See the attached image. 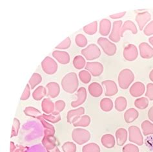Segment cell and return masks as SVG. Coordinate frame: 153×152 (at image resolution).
Listing matches in <instances>:
<instances>
[{"mask_svg": "<svg viewBox=\"0 0 153 152\" xmlns=\"http://www.w3.org/2000/svg\"><path fill=\"white\" fill-rule=\"evenodd\" d=\"M98 45L102 47L103 52L108 56H113L116 54L117 48L114 43H112L105 38H99L98 39Z\"/></svg>", "mask_w": 153, "mask_h": 152, "instance_id": "8992f818", "label": "cell"}, {"mask_svg": "<svg viewBox=\"0 0 153 152\" xmlns=\"http://www.w3.org/2000/svg\"><path fill=\"white\" fill-rule=\"evenodd\" d=\"M127 101L123 97H119L115 101V108L118 111H123L126 109Z\"/></svg>", "mask_w": 153, "mask_h": 152, "instance_id": "f1b7e54d", "label": "cell"}, {"mask_svg": "<svg viewBox=\"0 0 153 152\" xmlns=\"http://www.w3.org/2000/svg\"><path fill=\"white\" fill-rule=\"evenodd\" d=\"M47 89V96L51 98H54L57 97L59 94L60 87L58 83L51 82L48 83L46 86Z\"/></svg>", "mask_w": 153, "mask_h": 152, "instance_id": "ac0fdd59", "label": "cell"}, {"mask_svg": "<svg viewBox=\"0 0 153 152\" xmlns=\"http://www.w3.org/2000/svg\"><path fill=\"white\" fill-rule=\"evenodd\" d=\"M84 113H85V108L83 107H80L76 110H70L67 113V122L68 124H74Z\"/></svg>", "mask_w": 153, "mask_h": 152, "instance_id": "7c38bea8", "label": "cell"}, {"mask_svg": "<svg viewBox=\"0 0 153 152\" xmlns=\"http://www.w3.org/2000/svg\"><path fill=\"white\" fill-rule=\"evenodd\" d=\"M146 97H148L150 101H153V83H149L147 85Z\"/></svg>", "mask_w": 153, "mask_h": 152, "instance_id": "7dc6e473", "label": "cell"}, {"mask_svg": "<svg viewBox=\"0 0 153 152\" xmlns=\"http://www.w3.org/2000/svg\"><path fill=\"white\" fill-rule=\"evenodd\" d=\"M17 146H16L14 145V143L13 142H10V152H13L16 149Z\"/></svg>", "mask_w": 153, "mask_h": 152, "instance_id": "db71d44e", "label": "cell"}, {"mask_svg": "<svg viewBox=\"0 0 153 152\" xmlns=\"http://www.w3.org/2000/svg\"><path fill=\"white\" fill-rule=\"evenodd\" d=\"M123 152H139L138 146L132 145V144H127L123 148Z\"/></svg>", "mask_w": 153, "mask_h": 152, "instance_id": "bcb514c9", "label": "cell"}, {"mask_svg": "<svg viewBox=\"0 0 153 152\" xmlns=\"http://www.w3.org/2000/svg\"><path fill=\"white\" fill-rule=\"evenodd\" d=\"M100 108L103 111L108 112L113 108V102L110 98H104L100 101Z\"/></svg>", "mask_w": 153, "mask_h": 152, "instance_id": "f546056e", "label": "cell"}, {"mask_svg": "<svg viewBox=\"0 0 153 152\" xmlns=\"http://www.w3.org/2000/svg\"><path fill=\"white\" fill-rule=\"evenodd\" d=\"M151 18V14L148 12H143V13L137 14L135 19L136 22L138 23L140 31L143 30L145 25H146L149 21H150Z\"/></svg>", "mask_w": 153, "mask_h": 152, "instance_id": "2e32d148", "label": "cell"}, {"mask_svg": "<svg viewBox=\"0 0 153 152\" xmlns=\"http://www.w3.org/2000/svg\"><path fill=\"white\" fill-rule=\"evenodd\" d=\"M47 152H61L60 151V150H59V148H58L56 146V147H55L54 149H52V150H47Z\"/></svg>", "mask_w": 153, "mask_h": 152, "instance_id": "11a10c76", "label": "cell"}, {"mask_svg": "<svg viewBox=\"0 0 153 152\" xmlns=\"http://www.w3.org/2000/svg\"><path fill=\"white\" fill-rule=\"evenodd\" d=\"M24 113H25L28 117H30L35 118H38L39 116H41L42 114L41 111H39L38 109L35 108L33 107H27L24 110Z\"/></svg>", "mask_w": 153, "mask_h": 152, "instance_id": "1f68e13d", "label": "cell"}, {"mask_svg": "<svg viewBox=\"0 0 153 152\" xmlns=\"http://www.w3.org/2000/svg\"><path fill=\"white\" fill-rule=\"evenodd\" d=\"M102 84L104 87L105 95L107 97L114 96L117 94L118 92V89L116 82L111 80H107L102 82Z\"/></svg>", "mask_w": 153, "mask_h": 152, "instance_id": "30bf717a", "label": "cell"}, {"mask_svg": "<svg viewBox=\"0 0 153 152\" xmlns=\"http://www.w3.org/2000/svg\"><path fill=\"white\" fill-rule=\"evenodd\" d=\"M66 106L65 102L62 100H59L55 102V110L52 112L54 115H59L62 111H63Z\"/></svg>", "mask_w": 153, "mask_h": 152, "instance_id": "60d3db41", "label": "cell"}, {"mask_svg": "<svg viewBox=\"0 0 153 152\" xmlns=\"http://www.w3.org/2000/svg\"><path fill=\"white\" fill-rule=\"evenodd\" d=\"M81 53L87 60L97 59L101 55V51L96 44H90L85 49H82Z\"/></svg>", "mask_w": 153, "mask_h": 152, "instance_id": "277c9868", "label": "cell"}, {"mask_svg": "<svg viewBox=\"0 0 153 152\" xmlns=\"http://www.w3.org/2000/svg\"><path fill=\"white\" fill-rule=\"evenodd\" d=\"M42 118H43L45 121H48L49 122L52 123V124H56L58 123V122H59L61 121V115H54L52 113L51 114H42Z\"/></svg>", "mask_w": 153, "mask_h": 152, "instance_id": "8d00e7d4", "label": "cell"}, {"mask_svg": "<svg viewBox=\"0 0 153 152\" xmlns=\"http://www.w3.org/2000/svg\"><path fill=\"white\" fill-rule=\"evenodd\" d=\"M86 71L90 72V73L94 77H99L103 71V66L101 63L98 62H87L85 66Z\"/></svg>", "mask_w": 153, "mask_h": 152, "instance_id": "9c48e42d", "label": "cell"}, {"mask_svg": "<svg viewBox=\"0 0 153 152\" xmlns=\"http://www.w3.org/2000/svg\"><path fill=\"white\" fill-rule=\"evenodd\" d=\"M111 29V22L108 19H103L100 23V34L102 36H107Z\"/></svg>", "mask_w": 153, "mask_h": 152, "instance_id": "7402d4cb", "label": "cell"}, {"mask_svg": "<svg viewBox=\"0 0 153 152\" xmlns=\"http://www.w3.org/2000/svg\"><path fill=\"white\" fill-rule=\"evenodd\" d=\"M88 92L93 97H99L103 93V88L98 82H92L88 86Z\"/></svg>", "mask_w": 153, "mask_h": 152, "instance_id": "ffe728a7", "label": "cell"}, {"mask_svg": "<svg viewBox=\"0 0 153 152\" xmlns=\"http://www.w3.org/2000/svg\"><path fill=\"white\" fill-rule=\"evenodd\" d=\"M141 57L144 59H150L153 57V48L146 42L141 43L139 45Z\"/></svg>", "mask_w": 153, "mask_h": 152, "instance_id": "4fadbf2b", "label": "cell"}, {"mask_svg": "<svg viewBox=\"0 0 153 152\" xmlns=\"http://www.w3.org/2000/svg\"><path fill=\"white\" fill-rule=\"evenodd\" d=\"M134 75L132 71L128 69H124L119 73L118 84L122 89H127L134 81Z\"/></svg>", "mask_w": 153, "mask_h": 152, "instance_id": "7a4b0ae2", "label": "cell"}, {"mask_svg": "<svg viewBox=\"0 0 153 152\" xmlns=\"http://www.w3.org/2000/svg\"><path fill=\"white\" fill-rule=\"evenodd\" d=\"M20 128V122L17 118H14L13 121V129H12L11 132V138L16 137L18 134V131Z\"/></svg>", "mask_w": 153, "mask_h": 152, "instance_id": "ee69618b", "label": "cell"}, {"mask_svg": "<svg viewBox=\"0 0 153 152\" xmlns=\"http://www.w3.org/2000/svg\"><path fill=\"white\" fill-rule=\"evenodd\" d=\"M72 138L79 145H82L89 141L91 139L90 132L82 128H76L72 132Z\"/></svg>", "mask_w": 153, "mask_h": 152, "instance_id": "3957f363", "label": "cell"}, {"mask_svg": "<svg viewBox=\"0 0 153 152\" xmlns=\"http://www.w3.org/2000/svg\"><path fill=\"white\" fill-rule=\"evenodd\" d=\"M63 152H76V146L74 142H66L62 146Z\"/></svg>", "mask_w": 153, "mask_h": 152, "instance_id": "7bdbcfd3", "label": "cell"}, {"mask_svg": "<svg viewBox=\"0 0 153 152\" xmlns=\"http://www.w3.org/2000/svg\"><path fill=\"white\" fill-rule=\"evenodd\" d=\"M76 44L79 47H84L87 44V38L82 34H79L75 38Z\"/></svg>", "mask_w": 153, "mask_h": 152, "instance_id": "b9f144b4", "label": "cell"}, {"mask_svg": "<svg viewBox=\"0 0 153 152\" xmlns=\"http://www.w3.org/2000/svg\"><path fill=\"white\" fill-rule=\"evenodd\" d=\"M30 95V88L29 87V84H27L25 90H24L23 93L21 97V101H27L29 99Z\"/></svg>", "mask_w": 153, "mask_h": 152, "instance_id": "c3c4849f", "label": "cell"}, {"mask_svg": "<svg viewBox=\"0 0 153 152\" xmlns=\"http://www.w3.org/2000/svg\"><path fill=\"white\" fill-rule=\"evenodd\" d=\"M91 124V118L88 115L82 116L73 125L74 127H87Z\"/></svg>", "mask_w": 153, "mask_h": 152, "instance_id": "4dcf8cb0", "label": "cell"}, {"mask_svg": "<svg viewBox=\"0 0 153 152\" xmlns=\"http://www.w3.org/2000/svg\"><path fill=\"white\" fill-rule=\"evenodd\" d=\"M38 119L40 122H41L43 127L45 128V130H44V135L54 136L55 132H56L54 127L52 125H51L50 123L47 122V121H45L43 118H42V115L39 116V117L38 118Z\"/></svg>", "mask_w": 153, "mask_h": 152, "instance_id": "484cf974", "label": "cell"}, {"mask_svg": "<svg viewBox=\"0 0 153 152\" xmlns=\"http://www.w3.org/2000/svg\"><path fill=\"white\" fill-rule=\"evenodd\" d=\"M139 113L134 108H130L127 110L124 113V119L127 123L129 124L133 122L135 120L138 118Z\"/></svg>", "mask_w": 153, "mask_h": 152, "instance_id": "603a6c76", "label": "cell"}, {"mask_svg": "<svg viewBox=\"0 0 153 152\" xmlns=\"http://www.w3.org/2000/svg\"><path fill=\"white\" fill-rule=\"evenodd\" d=\"M76 96H77L78 99L71 102V106L74 108L81 106L85 102L87 98V91L85 88L83 87H79L76 93Z\"/></svg>", "mask_w": 153, "mask_h": 152, "instance_id": "5bb4252c", "label": "cell"}, {"mask_svg": "<svg viewBox=\"0 0 153 152\" xmlns=\"http://www.w3.org/2000/svg\"><path fill=\"white\" fill-rule=\"evenodd\" d=\"M43 71L47 75H54L58 70V64L54 59L49 57L45 58L42 62Z\"/></svg>", "mask_w": 153, "mask_h": 152, "instance_id": "52a82bcc", "label": "cell"}, {"mask_svg": "<svg viewBox=\"0 0 153 152\" xmlns=\"http://www.w3.org/2000/svg\"><path fill=\"white\" fill-rule=\"evenodd\" d=\"M141 126H142L143 133L145 136L153 134V124L150 121H143Z\"/></svg>", "mask_w": 153, "mask_h": 152, "instance_id": "836d02e7", "label": "cell"}, {"mask_svg": "<svg viewBox=\"0 0 153 152\" xmlns=\"http://www.w3.org/2000/svg\"><path fill=\"white\" fill-rule=\"evenodd\" d=\"M73 66L76 69H82L86 66L85 60L82 56H76L73 59Z\"/></svg>", "mask_w": 153, "mask_h": 152, "instance_id": "d6a6232c", "label": "cell"}, {"mask_svg": "<svg viewBox=\"0 0 153 152\" xmlns=\"http://www.w3.org/2000/svg\"><path fill=\"white\" fill-rule=\"evenodd\" d=\"M149 43L153 46V37H151L149 39Z\"/></svg>", "mask_w": 153, "mask_h": 152, "instance_id": "6f0895ef", "label": "cell"}, {"mask_svg": "<svg viewBox=\"0 0 153 152\" xmlns=\"http://www.w3.org/2000/svg\"><path fill=\"white\" fill-rule=\"evenodd\" d=\"M145 90H146V87L142 82H136L130 88V94L133 97H139L143 95Z\"/></svg>", "mask_w": 153, "mask_h": 152, "instance_id": "9a60e30c", "label": "cell"}, {"mask_svg": "<svg viewBox=\"0 0 153 152\" xmlns=\"http://www.w3.org/2000/svg\"><path fill=\"white\" fill-rule=\"evenodd\" d=\"M143 33L146 36H151L153 34V21L148 23L143 30Z\"/></svg>", "mask_w": 153, "mask_h": 152, "instance_id": "681fc988", "label": "cell"}, {"mask_svg": "<svg viewBox=\"0 0 153 152\" xmlns=\"http://www.w3.org/2000/svg\"><path fill=\"white\" fill-rule=\"evenodd\" d=\"M42 81V76L38 73H34L30 78L29 83L30 86V88L32 89H34L36 86H37L38 84Z\"/></svg>", "mask_w": 153, "mask_h": 152, "instance_id": "d590c367", "label": "cell"}, {"mask_svg": "<svg viewBox=\"0 0 153 152\" xmlns=\"http://www.w3.org/2000/svg\"><path fill=\"white\" fill-rule=\"evenodd\" d=\"M128 140L138 146H142L143 144V138L138 127L132 126L128 127Z\"/></svg>", "mask_w": 153, "mask_h": 152, "instance_id": "5b68a950", "label": "cell"}, {"mask_svg": "<svg viewBox=\"0 0 153 152\" xmlns=\"http://www.w3.org/2000/svg\"><path fill=\"white\" fill-rule=\"evenodd\" d=\"M78 78L74 72L67 74L62 80V87L66 93L72 94L78 91Z\"/></svg>", "mask_w": 153, "mask_h": 152, "instance_id": "6da1fadb", "label": "cell"}, {"mask_svg": "<svg viewBox=\"0 0 153 152\" xmlns=\"http://www.w3.org/2000/svg\"><path fill=\"white\" fill-rule=\"evenodd\" d=\"M82 152H100V148L97 144L89 143L83 147Z\"/></svg>", "mask_w": 153, "mask_h": 152, "instance_id": "f35d334b", "label": "cell"}, {"mask_svg": "<svg viewBox=\"0 0 153 152\" xmlns=\"http://www.w3.org/2000/svg\"><path fill=\"white\" fill-rule=\"evenodd\" d=\"M42 110L44 113L49 115L52 113L55 110V104L50 98H44L42 102Z\"/></svg>", "mask_w": 153, "mask_h": 152, "instance_id": "d4e9b609", "label": "cell"}, {"mask_svg": "<svg viewBox=\"0 0 153 152\" xmlns=\"http://www.w3.org/2000/svg\"><path fill=\"white\" fill-rule=\"evenodd\" d=\"M122 26V21L118 20L115 21L113 22V25H112V29L111 33L109 35V38L112 42L117 43L120 40V30Z\"/></svg>", "mask_w": 153, "mask_h": 152, "instance_id": "8fae6325", "label": "cell"}, {"mask_svg": "<svg viewBox=\"0 0 153 152\" xmlns=\"http://www.w3.org/2000/svg\"><path fill=\"white\" fill-rule=\"evenodd\" d=\"M47 89L42 86H40L38 87L34 91L33 93V97L35 101H41L43 99L45 96H47Z\"/></svg>", "mask_w": 153, "mask_h": 152, "instance_id": "83f0119b", "label": "cell"}, {"mask_svg": "<svg viewBox=\"0 0 153 152\" xmlns=\"http://www.w3.org/2000/svg\"><path fill=\"white\" fill-rule=\"evenodd\" d=\"M134 106L140 110L146 109L149 106V101L146 97H142L136 99L134 101Z\"/></svg>", "mask_w": 153, "mask_h": 152, "instance_id": "74e56055", "label": "cell"}, {"mask_svg": "<svg viewBox=\"0 0 153 152\" xmlns=\"http://www.w3.org/2000/svg\"><path fill=\"white\" fill-rule=\"evenodd\" d=\"M148 117L151 121L153 122V106L151 107L148 111Z\"/></svg>", "mask_w": 153, "mask_h": 152, "instance_id": "f5cc1de1", "label": "cell"}, {"mask_svg": "<svg viewBox=\"0 0 153 152\" xmlns=\"http://www.w3.org/2000/svg\"><path fill=\"white\" fill-rule=\"evenodd\" d=\"M131 31L132 34H136L138 33V29H137L136 25L135 23L131 20H127L124 22L123 25L122 26L120 30V36L121 37H123V33L126 31Z\"/></svg>", "mask_w": 153, "mask_h": 152, "instance_id": "44dd1931", "label": "cell"}, {"mask_svg": "<svg viewBox=\"0 0 153 152\" xmlns=\"http://www.w3.org/2000/svg\"><path fill=\"white\" fill-rule=\"evenodd\" d=\"M98 29V22L95 21L87 25L84 26L83 27V31L87 34L89 35H93L97 32Z\"/></svg>", "mask_w": 153, "mask_h": 152, "instance_id": "e575fe53", "label": "cell"}, {"mask_svg": "<svg viewBox=\"0 0 153 152\" xmlns=\"http://www.w3.org/2000/svg\"><path fill=\"white\" fill-rule=\"evenodd\" d=\"M71 45V41L69 37H67L65 39L60 43L56 47V49H67L70 47Z\"/></svg>", "mask_w": 153, "mask_h": 152, "instance_id": "f6af8a7d", "label": "cell"}, {"mask_svg": "<svg viewBox=\"0 0 153 152\" xmlns=\"http://www.w3.org/2000/svg\"><path fill=\"white\" fill-rule=\"evenodd\" d=\"M29 150V147L23 146H18L16 149L13 152H28Z\"/></svg>", "mask_w": 153, "mask_h": 152, "instance_id": "f907efd6", "label": "cell"}, {"mask_svg": "<svg viewBox=\"0 0 153 152\" xmlns=\"http://www.w3.org/2000/svg\"><path fill=\"white\" fill-rule=\"evenodd\" d=\"M126 12H123V13H120L118 14L111 15L109 17L112 19H118V18H121L123 16H124L126 15Z\"/></svg>", "mask_w": 153, "mask_h": 152, "instance_id": "816d5d0a", "label": "cell"}, {"mask_svg": "<svg viewBox=\"0 0 153 152\" xmlns=\"http://www.w3.org/2000/svg\"><path fill=\"white\" fill-rule=\"evenodd\" d=\"M149 78L152 82H153V69L151 71V73H149Z\"/></svg>", "mask_w": 153, "mask_h": 152, "instance_id": "9f6ffc18", "label": "cell"}, {"mask_svg": "<svg viewBox=\"0 0 153 152\" xmlns=\"http://www.w3.org/2000/svg\"><path fill=\"white\" fill-rule=\"evenodd\" d=\"M138 51L136 45L128 44L123 49V57L127 61H134L138 58Z\"/></svg>", "mask_w": 153, "mask_h": 152, "instance_id": "ba28073f", "label": "cell"}, {"mask_svg": "<svg viewBox=\"0 0 153 152\" xmlns=\"http://www.w3.org/2000/svg\"><path fill=\"white\" fill-rule=\"evenodd\" d=\"M42 145L47 150L54 149L58 145V140L54 136L44 135L42 139Z\"/></svg>", "mask_w": 153, "mask_h": 152, "instance_id": "d6986e66", "label": "cell"}, {"mask_svg": "<svg viewBox=\"0 0 153 152\" xmlns=\"http://www.w3.org/2000/svg\"><path fill=\"white\" fill-rule=\"evenodd\" d=\"M102 145L106 148H112L115 145V139L111 134H105L102 136L101 139Z\"/></svg>", "mask_w": 153, "mask_h": 152, "instance_id": "4316f807", "label": "cell"}, {"mask_svg": "<svg viewBox=\"0 0 153 152\" xmlns=\"http://www.w3.org/2000/svg\"><path fill=\"white\" fill-rule=\"evenodd\" d=\"M79 78L83 83H88L91 80V75L86 70H82L79 73Z\"/></svg>", "mask_w": 153, "mask_h": 152, "instance_id": "ab89813d", "label": "cell"}, {"mask_svg": "<svg viewBox=\"0 0 153 152\" xmlns=\"http://www.w3.org/2000/svg\"><path fill=\"white\" fill-rule=\"evenodd\" d=\"M52 57L61 64L66 65L70 62V56L65 51H54L52 53Z\"/></svg>", "mask_w": 153, "mask_h": 152, "instance_id": "e0dca14e", "label": "cell"}, {"mask_svg": "<svg viewBox=\"0 0 153 152\" xmlns=\"http://www.w3.org/2000/svg\"><path fill=\"white\" fill-rule=\"evenodd\" d=\"M116 142L118 146H123L127 140V131L125 128H119L116 131Z\"/></svg>", "mask_w": 153, "mask_h": 152, "instance_id": "cb8c5ba5", "label": "cell"}]
</instances>
